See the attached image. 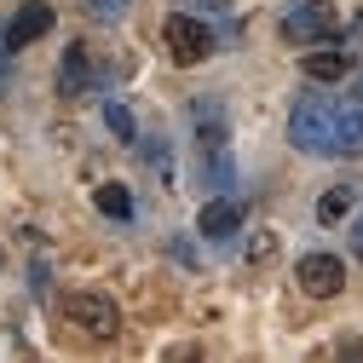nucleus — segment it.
Returning a JSON list of instances; mask_svg holds the SVG:
<instances>
[{
    "label": "nucleus",
    "mask_w": 363,
    "mask_h": 363,
    "mask_svg": "<svg viewBox=\"0 0 363 363\" xmlns=\"http://www.w3.org/2000/svg\"><path fill=\"white\" fill-rule=\"evenodd\" d=\"M335 121H340L335 93H300L289 110V145L306 156H335Z\"/></svg>",
    "instance_id": "f257e3e1"
},
{
    "label": "nucleus",
    "mask_w": 363,
    "mask_h": 363,
    "mask_svg": "<svg viewBox=\"0 0 363 363\" xmlns=\"http://www.w3.org/2000/svg\"><path fill=\"white\" fill-rule=\"evenodd\" d=\"M277 35L294 40V47H317V40L340 35V12L329 6V0H289L283 18H277Z\"/></svg>",
    "instance_id": "f03ea898"
},
{
    "label": "nucleus",
    "mask_w": 363,
    "mask_h": 363,
    "mask_svg": "<svg viewBox=\"0 0 363 363\" xmlns=\"http://www.w3.org/2000/svg\"><path fill=\"white\" fill-rule=\"evenodd\" d=\"M162 47H167V58H173L179 69H196V64L213 58L219 35H213L202 18H191V12H173V18L162 23Z\"/></svg>",
    "instance_id": "7ed1b4c3"
},
{
    "label": "nucleus",
    "mask_w": 363,
    "mask_h": 363,
    "mask_svg": "<svg viewBox=\"0 0 363 363\" xmlns=\"http://www.w3.org/2000/svg\"><path fill=\"white\" fill-rule=\"evenodd\" d=\"M64 323L81 329L86 340H110V335L121 329V311H116V300L99 294V289H75V294H64Z\"/></svg>",
    "instance_id": "20e7f679"
},
{
    "label": "nucleus",
    "mask_w": 363,
    "mask_h": 363,
    "mask_svg": "<svg viewBox=\"0 0 363 363\" xmlns=\"http://www.w3.org/2000/svg\"><path fill=\"white\" fill-rule=\"evenodd\" d=\"M104 81H110L104 58L86 47V40H69L64 58H58V93L64 99H81V93H93V86H104Z\"/></svg>",
    "instance_id": "39448f33"
},
{
    "label": "nucleus",
    "mask_w": 363,
    "mask_h": 363,
    "mask_svg": "<svg viewBox=\"0 0 363 363\" xmlns=\"http://www.w3.org/2000/svg\"><path fill=\"white\" fill-rule=\"evenodd\" d=\"M294 283H300L306 300H335V294L346 289V259H340V254H300Z\"/></svg>",
    "instance_id": "423d86ee"
},
{
    "label": "nucleus",
    "mask_w": 363,
    "mask_h": 363,
    "mask_svg": "<svg viewBox=\"0 0 363 363\" xmlns=\"http://www.w3.org/2000/svg\"><path fill=\"white\" fill-rule=\"evenodd\" d=\"M52 23H58V12L47 6V0H23V6L12 12V23H6V47H12V52L35 47L40 35H52Z\"/></svg>",
    "instance_id": "0eeeda50"
},
{
    "label": "nucleus",
    "mask_w": 363,
    "mask_h": 363,
    "mask_svg": "<svg viewBox=\"0 0 363 363\" xmlns=\"http://www.w3.org/2000/svg\"><path fill=\"white\" fill-rule=\"evenodd\" d=\"M196 231H202V242H231V237L242 231V202H237L231 191H225V196H213V202H202Z\"/></svg>",
    "instance_id": "6e6552de"
},
{
    "label": "nucleus",
    "mask_w": 363,
    "mask_h": 363,
    "mask_svg": "<svg viewBox=\"0 0 363 363\" xmlns=\"http://www.w3.org/2000/svg\"><path fill=\"white\" fill-rule=\"evenodd\" d=\"M191 127H196V150L231 145V127H225V104L219 99H191Z\"/></svg>",
    "instance_id": "1a4fd4ad"
},
{
    "label": "nucleus",
    "mask_w": 363,
    "mask_h": 363,
    "mask_svg": "<svg viewBox=\"0 0 363 363\" xmlns=\"http://www.w3.org/2000/svg\"><path fill=\"white\" fill-rule=\"evenodd\" d=\"M300 69H306V81H317V86H335V81L352 75V52H340V47H317V52L300 58Z\"/></svg>",
    "instance_id": "9d476101"
},
{
    "label": "nucleus",
    "mask_w": 363,
    "mask_h": 363,
    "mask_svg": "<svg viewBox=\"0 0 363 363\" xmlns=\"http://www.w3.org/2000/svg\"><path fill=\"white\" fill-rule=\"evenodd\" d=\"M202 162H196V173H202V185L213 191V196H225L237 185V162H231V145H219V150H196Z\"/></svg>",
    "instance_id": "9b49d317"
},
{
    "label": "nucleus",
    "mask_w": 363,
    "mask_h": 363,
    "mask_svg": "<svg viewBox=\"0 0 363 363\" xmlns=\"http://www.w3.org/2000/svg\"><path fill=\"white\" fill-rule=\"evenodd\" d=\"M357 208V185L352 179H340V185H329L323 196H317V225H346Z\"/></svg>",
    "instance_id": "f8f14e48"
},
{
    "label": "nucleus",
    "mask_w": 363,
    "mask_h": 363,
    "mask_svg": "<svg viewBox=\"0 0 363 363\" xmlns=\"http://www.w3.org/2000/svg\"><path fill=\"white\" fill-rule=\"evenodd\" d=\"M93 208H99L104 219L127 225V219H133V191H127V185H116V179H110V185H99V191H93Z\"/></svg>",
    "instance_id": "ddd939ff"
},
{
    "label": "nucleus",
    "mask_w": 363,
    "mask_h": 363,
    "mask_svg": "<svg viewBox=\"0 0 363 363\" xmlns=\"http://www.w3.org/2000/svg\"><path fill=\"white\" fill-rule=\"evenodd\" d=\"M104 127L116 133L121 145H139V121H133V110H127L121 99H104Z\"/></svg>",
    "instance_id": "4468645a"
},
{
    "label": "nucleus",
    "mask_w": 363,
    "mask_h": 363,
    "mask_svg": "<svg viewBox=\"0 0 363 363\" xmlns=\"http://www.w3.org/2000/svg\"><path fill=\"white\" fill-rule=\"evenodd\" d=\"M81 12L93 18V23H121L133 12V0H81Z\"/></svg>",
    "instance_id": "2eb2a0df"
},
{
    "label": "nucleus",
    "mask_w": 363,
    "mask_h": 363,
    "mask_svg": "<svg viewBox=\"0 0 363 363\" xmlns=\"http://www.w3.org/2000/svg\"><path fill=\"white\" fill-rule=\"evenodd\" d=\"M145 162H150L162 179H173V150H167V139H145Z\"/></svg>",
    "instance_id": "dca6fc26"
},
{
    "label": "nucleus",
    "mask_w": 363,
    "mask_h": 363,
    "mask_svg": "<svg viewBox=\"0 0 363 363\" xmlns=\"http://www.w3.org/2000/svg\"><path fill=\"white\" fill-rule=\"evenodd\" d=\"M271 254H277V237H271V231H254V242H248V265H265Z\"/></svg>",
    "instance_id": "f3484780"
},
{
    "label": "nucleus",
    "mask_w": 363,
    "mask_h": 363,
    "mask_svg": "<svg viewBox=\"0 0 363 363\" xmlns=\"http://www.w3.org/2000/svg\"><path fill=\"white\" fill-rule=\"evenodd\" d=\"M191 6H202L208 18H225V12H231V6H225V0H191Z\"/></svg>",
    "instance_id": "a211bd4d"
},
{
    "label": "nucleus",
    "mask_w": 363,
    "mask_h": 363,
    "mask_svg": "<svg viewBox=\"0 0 363 363\" xmlns=\"http://www.w3.org/2000/svg\"><path fill=\"white\" fill-rule=\"evenodd\" d=\"M6 52L12 47H6V29H0V86H6Z\"/></svg>",
    "instance_id": "6ab92c4d"
},
{
    "label": "nucleus",
    "mask_w": 363,
    "mask_h": 363,
    "mask_svg": "<svg viewBox=\"0 0 363 363\" xmlns=\"http://www.w3.org/2000/svg\"><path fill=\"white\" fill-rule=\"evenodd\" d=\"M352 242H357V248H363V213H357V225H352Z\"/></svg>",
    "instance_id": "aec40b11"
},
{
    "label": "nucleus",
    "mask_w": 363,
    "mask_h": 363,
    "mask_svg": "<svg viewBox=\"0 0 363 363\" xmlns=\"http://www.w3.org/2000/svg\"><path fill=\"white\" fill-rule=\"evenodd\" d=\"M357 254H363V248H357Z\"/></svg>",
    "instance_id": "412c9836"
}]
</instances>
